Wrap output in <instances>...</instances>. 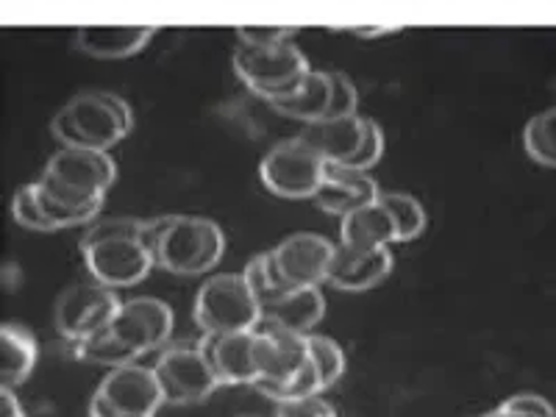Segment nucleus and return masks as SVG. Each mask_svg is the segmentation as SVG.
<instances>
[{
    "mask_svg": "<svg viewBox=\"0 0 556 417\" xmlns=\"http://www.w3.org/2000/svg\"><path fill=\"white\" fill-rule=\"evenodd\" d=\"M142 242L151 248L156 267L176 276H198L220 265L226 253V237L220 226L206 217L170 215L148 220L142 226Z\"/></svg>",
    "mask_w": 556,
    "mask_h": 417,
    "instance_id": "1",
    "label": "nucleus"
},
{
    "mask_svg": "<svg viewBox=\"0 0 556 417\" xmlns=\"http://www.w3.org/2000/svg\"><path fill=\"white\" fill-rule=\"evenodd\" d=\"M134 126L131 109L114 92H81L64 103L51 121L53 137L64 148L112 151Z\"/></svg>",
    "mask_w": 556,
    "mask_h": 417,
    "instance_id": "2",
    "label": "nucleus"
},
{
    "mask_svg": "<svg viewBox=\"0 0 556 417\" xmlns=\"http://www.w3.org/2000/svg\"><path fill=\"white\" fill-rule=\"evenodd\" d=\"M192 317L203 334L260 329L262 304L248 285L245 273H217L198 290Z\"/></svg>",
    "mask_w": 556,
    "mask_h": 417,
    "instance_id": "3",
    "label": "nucleus"
},
{
    "mask_svg": "<svg viewBox=\"0 0 556 417\" xmlns=\"http://www.w3.org/2000/svg\"><path fill=\"white\" fill-rule=\"evenodd\" d=\"M231 64L253 96L267 103L290 96L312 70L301 48L292 45V39L273 45V48H253V45L240 42L235 48Z\"/></svg>",
    "mask_w": 556,
    "mask_h": 417,
    "instance_id": "4",
    "label": "nucleus"
},
{
    "mask_svg": "<svg viewBox=\"0 0 556 417\" xmlns=\"http://www.w3.org/2000/svg\"><path fill=\"white\" fill-rule=\"evenodd\" d=\"M326 156L312 146L309 139L301 137L278 142L260 165L262 184L278 198L287 201H306L315 198L326 181Z\"/></svg>",
    "mask_w": 556,
    "mask_h": 417,
    "instance_id": "5",
    "label": "nucleus"
},
{
    "mask_svg": "<svg viewBox=\"0 0 556 417\" xmlns=\"http://www.w3.org/2000/svg\"><path fill=\"white\" fill-rule=\"evenodd\" d=\"M167 404L153 367L128 362L112 367L92 395L89 412L96 417H153Z\"/></svg>",
    "mask_w": 556,
    "mask_h": 417,
    "instance_id": "6",
    "label": "nucleus"
},
{
    "mask_svg": "<svg viewBox=\"0 0 556 417\" xmlns=\"http://www.w3.org/2000/svg\"><path fill=\"white\" fill-rule=\"evenodd\" d=\"M153 370H156L159 384L165 390L167 404H198L220 387V379H217L215 367L208 362L201 342L165 348Z\"/></svg>",
    "mask_w": 556,
    "mask_h": 417,
    "instance_id": "7",
    "label": "nucleus"
},
{
    "mask_svg": "<svg viewBox=\"0 0 556 417\" xmlns=\"http://www.w3.org/2000/svg\"><path fill=\"white\" fill-rule=\"evenodd\" d=\"M81 251L89 276L96 278L98 285H106L112 290L146 281L148 273L156 267L151 248L142 242V237H112V240L87 242V245H81Z\"/></svg>",
    "mask_w": 556,
    "mask_h": 417,
    "instance_id": "8",
    "label": "nucleus"
},
{
    "mask_svg": "<svg viewBox=\"0 0 556 417\" xmlns=\"http://www.w3.org/2000/svg\"><path fill=\"white\" fill-rule=\"evenodd\" d=\"M334 248V242H329L326 237L312 235V231H298V235L285 237L267 253H270L278 281L287 290H298V287L326 285Z\"/></svg>",
    "mask_w": 556,
    "mask_h": 417,
    "instance_id": "9",
    "label": "nucleus"
},
{
    "mask_svg": "<svg viewBox=\"0 0 556 417\" xmlns=\"http://www.w3.org/2000/svg\"><path fill=\"white\" fill-rule=\"evenodd\" d=\"M117 309H121V298L114 295L112 287L96 281V285L64 290L53 309V320H56L59 334L67 337L70 342H81L106 329Z\"/></svg>",
    "mask_w": 556,
    "mask_h": 417,
    "instance_id": "10",
    "label": "nucleus"
},
{
    "mask_svg": "<svg viewBox=\"0 0 556 417\" xmlns=\"http://www.w3.org/2000/svg\"><path fill=\"white\" fill-rule=\"evenodd\" d=\"M109 329L121 337L134 354L146 356L170 342L173 309L159 298H131L121 304Z\"/></svg>",
    "mask_w": 556,
    "mask_h": 417,
    "instance_id": "11",
    "label": "nucleus"
},
{
    "mask_svg": "<svg viewBox=\"0 0 556 417\" xmlns=\"http://www.w3.org/2000/svg\"><path fill=\"white\" fill-rule=\"evenodd\" d=\"M256 340L260 329L226 331V334H203L201 345L208 362L215 367L220 384H251L260 376V359H256Z\"/></svg>",
    "mask_w": 556,
    "mask_h": 417,
    "instance_id": "12",
    "label": "nucleus"
},
{
    "mask_svg": "<svg viewBox=\"0 0 556 417\" xmlns=\"http://www.w3.org/2000/svg\"><path fill=\"white\" fill-rule=\"evenodd\" d=\"M379 184L370 178V173L351 167L345 162H329L326 165V181L315 192V206L323 208L326 215L345 217L367 203L379 201Z\"/></svg>",
    "mask_w": 556,
    "mask_h": 417,
    "instance_id": "13",
    "label": "nucleus"
},
{
    "mask_svg": "<svg viewBox=\"0 0 556 417\" xmlns=\"http://www.w3.org/2000/svg\"><path fill=\"white\" fill-rule=\"evenodd\" d=\"M392 265H395V260H392L390 248L362 251V248H351L345 242H340L334 248V256H331L326 285L337 287L342 292L374 290V287H379L390 276Z\"/></svg>",
    "mask_w": 556,
    "mask_h": 417,
    "instance_id": "14",
    "label": "nucleus"
},
{
    "mask_svg": "<svg viewBox=\"0 0 556 417\" xmlns=\"http://www.w3.org/2000/svg\"><path fill=\"white\" fill-rule=\"evenodd\" d=\"M42 173L92 195H106L117 178V167L109 151H92V148H62L53 153Z\"/></svg>",
    "mask_w": 556,
    "mask_h": 417,
    "instance_id": "15",
    "label": "nucleus"
},
{
    "mask_svg": "<svg viewBox=\"0 0 556 417\" xmlns=\"http://www.w3.org/2000/svg\"><path fill=\"white\" fill-rule=\"evenodd\" d=\"M256 359H260V381H285L295 376L301 367L309 362V345L306 334L285 329H265L260 326V340H256Z\"/></svg>",
    "mask_w": 556,
    "mask_h": 417,
    "instance_id": "16",
    "label": "nucleus"
},
{
    "mask_svg": "<svg viewBox=\"0 0 556 417\" xmlns=\"http://www.w3.org/2000/svg\"><path fill=\"white\" fill-rule=\"evenodd\" d=\"M323 317H326V298H323L320 287H298V290L276 298L273 304L262 306V326L265 329L312 334Z\"/></svg>",
    "mask_w": 556,
    "mask_h": 417,
    "instance_id": "17",
    "label": "nucleus"
},
{
    "mask_svg": "<svg viewBox=\"0 0 556 417\" xmlns=\"http://www.w3.org/2000/svg\"><path fill=\"white\" fill-rule=\"evenodd\" d=\"M153 26H84L76 31V48L96 59H128L146 51Z\"/></svg>",
    "mask_w": 556,
    "mask_h": 417,
    "instance_id": "18",
    "label": "nucleus"
},
{
    "mask_svg": "<svg viewBox=\"0 0 556 417\" xmlns=\"http://www.w3.org/2000/svg\"><path fill=\"white\" fill-rule=\"evenodd\" d=\"M340 240L351 248H390L399 242V231H395V220H392L390 208L381 201L367 203V206L356 208L351 215L340 217Z\"/></svg>",
    "mask_w": 556,
    "mask_h": 417,
    "instance_id": "19",
    "label": "nucleus"
},
{
    "mask_svg": "<svg viewBox=\"0 0 556 417\" xmlns=\"http://www.w3.org/2000/svg\"><path fill=\"white\" fill-rule=\"evenodd\" d=\"M304 137L326 156V162H348L365 137V117H334V121L306 123Z\"/></svg>",
    "mask_w": 556,
    "mask_h": 417,
    "instance_id": "20",
    "label": "nucleus"
},
{
    "mask_svg": "<svg viewBox=\"0 0 556 417\" xmlns=\"http://www.w3.org/2000/svg\"><path fill=\"white\" fill-rule=\"evenodd\" d=\"M39 362V345L26 329L3 323L0 329V379L3 387H20Z\"/></svg>",
    "mask_w": 556,
    "mask_h": 417,
    "instance_id": "21",
    "label": "nucleus"
},
{
    "mask_svg": "<svg viewBox=\"0 0 556 417\" xmlns=\"http://www.w3.org/2000/svg\"><path fill=\"white\" fill-rule=\"evenodd\" d=\"M331 101V78L329 73H320V70H309L306 78L298 84V89H292L287 98H278L270 106L276 112L287 114L292 121L315 123L326 117V109Z\"/></svg>",
    "mask_w": 556,
    "mask_h": 417,
    "instance_id": "22",
    "label": "nucleus"
},
{
    "mask_svg": "<svg viewBox=\"0 0 556 417\" xmlns=\"http://www.w3.org/2000/svg\"><path fill=\"white\" fill-rule=\"evenodd\" d=\"M73 348H76L78 359L96 362V365L121 367V365H128V362H139V356L134 354L131 348H128L121 337L114 334L109 326L98 331V334L87 337V340L73 342Z\"/></svg>",
    "mask_w": 556,
    "mask_h": 417,
    "instance_id": "23",
    "label": "nucleus"
},
{
    "mask_svg": "<svg viewBox=\"0 0 556 417\" xmlns=\"http://www.w3.org/2000/svg\"><path fill=\"white\" fill-rule=\"evenodd\" d=\"M523 148L538 165L556 167V109L534 114L526 123Z\"/></svg>",
    "mask_w": 556,
    "mask_h": 417,
    "instance_id": "24",
    "label": "nucleus"
},
{
    "mask_svg": "<svg viewBox=\"0 0 556 417\" xmlns=\"http://www.w3.org/2000/svg\"><path fill=\"white\" fill-rule=\"evenodd\" d=\"M379 201L390 208L392 220H395V231H399V242H412L426 231V208L420 201L406 192H381Z\"/></svg>",
    "mask_w": 556,
    "mask_h": 417,
    "instance_id": "25",
    "label": "nucleus"
},
{
    "mask_svg": "<svg viewBox=\"0 0 556 417\" xmlns=\"http://www.w3.org/2000/svg\"><path fill=\"white\" fill-rule=\"evenodd\" d=\"M306 345H309V359L315 365L317 376H320L323 390H329V387H334L345 376V351L340 348V342L323 334H306Z\"/></svg>",
    "mask_w": 556,
    "mask_h": 417,
    "instance_id": "26",
    "label": "nucleus"
},
{
    "mask_svg": "<svg viewBox=\"0 0 556 417\" xmlns=\"http://www.w3.org/2000/svg\"><path fill=\"white\" fill-rule=\"evenodd\" d=\"M256 392H262L265 399L276 401V404H285V401H298V399H306V395H317V392H326L320 384V376H317L315 365L312 359L306 362L295 376L285 381H260Z\"/></svg>",
    "mask_w": 556,
    "mask_h": 417,
    "instance_id": "27",
    "label": "nucleus"
},
{
    "mask_svg": "<svg viewBox=\"0 0 556 417\" xmlns=\"http://www.w3.org/2000/svg\"><path fill=\"white\" fill-rule=\"evenodd\" d=\"M242 273H245L248 285H251V290L256 292V298H260L262 306L273 304L276 298H281L285 292H290L285 285H281V281H278L276 270H273L270 253L267 251L260 253V256H253Z\"/></svg>",
    "mask_w": 556,
    "mask_h": 417,
    "instance_id": "28",
    "label": "nucleus"
},
{
    "mask_svg": "<svg viewBox=\"0 0 556 417\" xmlns=\"http://www.w3.org/2000/svg\"><path fill=\"white\" fill-rule=\"evenodd\" d=\"M12 217L17 226L28 228V231H53L51 223H48V217H45L42 212V203H39L37 181L23 184V187L14 192Z\"/></svg>",
    "mask_w": 556,
    "mask_h": 417,
    "instance_id": "29",
    "label": "nucleus"
},
{
    "mask_svg": "<svg viewBox=\"0 0 556 417\" xmlns=\"http://www.w3.org/2000/svg\"><path fill=\"white\" fill-rule=\"evenodd\" d=\"M329 78H331V101L323 121H334V117H351V114H356V106H359V92H356L354 81H351L345 73H337V70H331Z\"/></svg>",
    "mask_w": 556,
    "mask_h": 417,
    "instance_id": "30",
    "label": "nucleus"
},
{
    "mask_svg": "<svg viewBox=\"0 0 556 417\" xmlns=\"http://www.w3.org/2000/svg\"><path fill=\"white\" fill-rule=\"evenodd\" d=\"M381 156H384V131H381L379 123L365 117V137H362V146L356 148V153L348 159L345 165L370 173L376 165H379Z\"/></svg>",
    "mask_w": 556,
    "mask_h": 417,
    "instance_id": "31",
    "label": "nucleus"
},
{
    "mask_svg": "<svg viewBox=\"0 0 556 417\" xmlns=\"http://www.w3.org/2000/svg\"><path fill=\"white\" fill-rule=\"evenodd\" d=\"M493 417H554L556 409L551 406L548 399L543 395H534V392H520L506 399L498 409L490 412Z\"/></svg>",
    "mask_w": 556,
    "mask_h": 417,
    "instance_id": "32",
    "label": "nucleus"
},
{
    "mask_svg": "<svg viewBox=\"0 0 556 417\" xmlns=\"http://www.w3.org/2000/svg\"><path fill=\"white\" fill-rule=\"evenodd\" d=\"M142 220H131V217H109V220L92 223L89 231L84 235L81 245L98 240H112V237H142Z\"/></svg>",
    "mask_w": 556,
    "mask_h": 417,
    "instance_id": "33",
    "label": "nucleus"
},
{
    "mask_svg": "<svg viewBox=\"0 0 556 417\" xmlns=\"http://www.w3.org/2000/svg\"><path fill=\"white\" fill-rule=\"evenodd\" d=\"M295 28L290 26H240L237 28V39L242 45H253V48H273V45H281V42H290Z\"/></svg>",
    "mask_w": 556,
    "mask_h": 417,
    "instance_id": "34",
    "label": "nucleus"
},
{
    "mask_svg": "<svg viewBox=\"0 0 556 417\" xmlns=\"http://www.w3.org/2000/svg\"><path fill=\"white\" fill-rule=\"evenodd\" d=\"M276 415H281V417H334L337 409L329 404V401L323 399V392H317V395H306V399L276 404Z\"/></svg>",
    "mask_w": 556,
    "mask_h": 417,
    "instance_id": "35",
    "label": "nucleus"
},
{
    "mask_svg": "<svg viewBox=\"0 0 556 417\" xmlns=\"http://www.w3.org/2000/svg\"><path fill=\"white\" fill-rule=\"evenodd\" d=\"M0 401H3V415H12V417H20L23 415V409H20L17 404V395H14V387H3L0 384Z\"/></svg>",
    "mask_w": 556,
    "mask_h": 417,
    "instance_id": "36",
    "label": "nucleus"
}]
</instances>
